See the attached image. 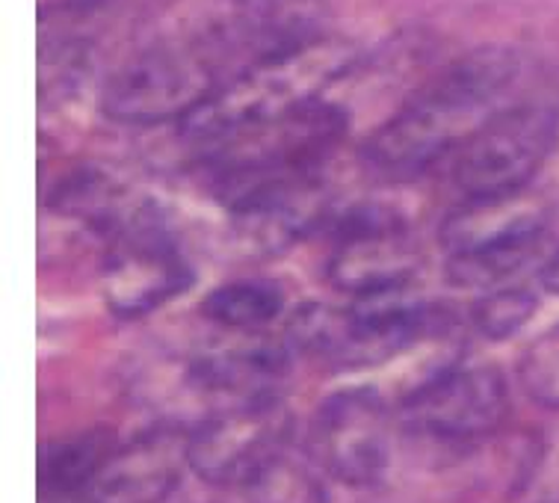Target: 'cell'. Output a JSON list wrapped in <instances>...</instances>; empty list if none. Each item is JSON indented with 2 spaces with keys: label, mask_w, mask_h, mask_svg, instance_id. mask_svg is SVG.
Listing matches in <instances>:
<instances>
[{
  "label": "cell",
  "mask_w": 559,
  "mask_h": 503,
  "mask_svg": "<svg viewBox=\"0 0 559 503\" xmlns=\"http://www.w3.org/2000/svg\"><path fill=\"white\" fill-rule=\"evenodd\" d=\"M240 492L249 503H329L320 468L290 451L275 456Z\"/></svg>",
  "instance_id": "cell-18"
},
{
  "label": "cell",
  "mask_w": 559,
  "mask_h": 503,
  "mask_svg": "<svg viewBox=\"0 0 559 503\" xmlns=\"http://www.w3.org/2000/svg\"><path fill=\"white\" fill-rule=\"evenodd\" d=\"M119 442L110 430H86L53 442L39 456V503H83Z\"/></svg>",
  "instance_id": "cell-16"
},
{
  "label": "cell",
  "mask_w": 559,
  "mask_h": 503,
  "mask_svg": "<svg viewBox=\"0 0 559 503\" xmlns=\"http://www.w3.org/2000/svg\"><path fill=\"white\" fill-rule=\"evenodd\" d=\"M536 314V297L527 288H495L474 306V326L483 338L507 340Z\"/></svg>",
  "instance_id": "cell-19"
},
{
  "label": "cell",
  "mask_w": 559,
  "mask_h": 503,
  "mask_svg": "<svg viewBox=\"0 0 559 503\" xmlns=\"http://www.w3.org/2000/svg\"><path fill=\"white\" fill-rule=\"evenodd\" d=\"M237 240L258 255H275L335 223V205L323 175H306L270 187L231 207Z\"/></svg>",
  "instance_id": "cell-13"
},
{
  "label": "cell",
  "mask_w": 559,
  "mask_h": 503,
  "mask_svg": "<svg viewBox=\"0 0 559 503\" xmlns=\"http://www.w3.org/2000/svg\"><path fill=\"white\" fill-rule=\"evenodd\" d=\"M285 368V349L270 344L214 349L190 364V388L211 397L216 409H225L237 403L275 397V385Z\"/></svg>",
  "instance_id": "cell-15"
},
{
  "label": "cell",
  "mask_w": 559,
  "mask_h": 503,
  "mask_svg": "<svg viewBox=\"0 0 559 503\" xmlns=\"http://www.w3.org/2000/svg\"><path fill=\"white\" fill-rule=\"evenodd\" d=\"M557 140V107L539 98H521L450 157V181L462 193V202L519 195L539 175Z\"/></svg>",
  "instance_id": "cell-7"
},
{
  "label": "cell",
  "mask_w": 559,
  "mask_h": 503,
  "mask_svg": "<svg viewBox=\"0 0 559 503\" xmlns=\"http://www.w3.org/2000/svg\"><path fill=\"white\" fill-rule=\"evenodd\" d=\"M542 278H545V285H548L554 294H559V243L554 247V252H550L548 264L542 270Z\"/></svg>",
  "instance_id": "cell-21"
},
{
  "label": "cell",
  "mask_w": 559,
  "mask_h": 503,
  "mask_svg": "<svg viewBox=\"0 0 559 503\" xmlns=\"http://www.w3.org/2000/svg\"><path fill=\"white\" fill-rule=\"evenodd\" d=\"M441 247L459 288H500L524 270H545L557 243L545 211L519 193L462 202L441 226Z\"/></svg>",
  "instance_id": "cell-5"
},
{
  "label": "cell",
  "mask_w": 559,
  "mask_h": 503,
  "mask_svg": "<svg viewBox=\"0 0 559 503\" xmlns=\"http://www.w3.org/2000/svg\"><path fill=\"white\" fill-rule=\"evenodd\" d=\"M509 418V388L491 364H453L417 385L403 403V421L436 444H477Z\"/></svg>",
  "instance_id": "cell-12"
},
{
  "label": "cell",
  "mask_w": 559,
  "mask_h": 503,
  "mask_svg": "<svg viewBox=\"0 0 559 503\" xmlns=\"http://www.w3.org/2000/svg\"><path fill=\"white\" fill-rule=\"evenodd\" d=\"M519 376L530 400L559 409V326L539 335L524 349Z\"/></svg>",
  "instance_id": "cell-20"
},
{
  "label": "cell",
  "mask_w": 559,
  "mask_h": 503,
  "mask_svg": "<svg viewBox=\"0 0 559 503\" xmlns=\"http://www.w3.org/2000/svg\"><path fill=\"white\" fill-rule=\"evenodd\" d=\"M190 285L193 270L175 247L160 214H154L148 202H136L107 235L102 264L104 302L112 314L133 320L163 309Z\"/></svg>",
  "instance_id": "cell-8"
},
{
  "label": "cell",
  "mask_w": 559,
  "mask_h": 503,
  "mask_svg": "<svg viewBox=\"0 0 559 503\" xmlns=\"http://www.w3.org/2000/svg\"><path fill=\"white\" fill-rule=\"evenodd\" d=\"M270 57L273 41L258 3L216 0L190 27L166 33L119 62L104 81L102 110L122 124H181Z\"/></svg>",
  "instance_id": "cell-1"
},
{
  "label": "cell",
  "mask_w": 559,
  "mask_h": 503,
  "mask_svg": "<svg viewBox=\"0 0 559 503\" xmlns=\"http://www.w3.org/2000/svg\"><path fill=\"white\" fill-rule=\"evenodd\" d=\"M420 267V249L406 219L382 205H358L335 216L325 276L332 288L356 299L391 297Z\"/></svg>",
  "instance_id": "cell-10"
},
{
  "label": "cell",
  "mask_w": 559,
  "mask_h": 503,
  "mask_svg": "<svg viewBox=\"0 0 559 503\" xmlns=\"http://www.w3.org/2000/svg\"><path fill=\"white\" fill-rule=\"evenodd\" d=\"M285 311V290L266 278H237L211 290L202 314L214 326L231 332H261Z\"/></svg>",
  "instance_id": "cell-17"
},
{
  "label": "cell",
  "mask_w": 559,
  "mask_h": 503,
  "mask_svg": "<svg viewBox=\"0 0 559 503\" xmlns=\"http://www.w3.org/2000/svg\"><path fill=\"white\" fill-rule=\"evenodd\" d=\"M394 451V415L373 388H344L317 406L308 427V459L349 489L377 486Z\"/></svg>",
  "instance_id": "cell-9"
},
{
  "label": "cell",
  "mask_w": 559,
  "mask_h": 503,
  "mask_svg": "<svg viewBox=\"0 0 559 503\" xmlns=\"http://www.w3.org/2000/svg\"><path fill=\"white\" fill-rule=\"evenodd\" d=\"M349 119L332 101H311L294 113L252 124L199 152L204 178L228 211L249 195L317 175L344 143Z\"/></svg>",
  "instance_id": "cell-3"
},
{
  "label": "cell",
  "mask_w": 559,
  "mask_h": 503,
  "mask_svg": "<svg viewBox=\"0 0 559 503\" xmlns=\"http://www.w3.org/2000/svg\"><path fill=\"white\" fill-rule=\"evenodd\" d=\"M294 415L278 397L214 409L190 430V468L204 483L243 489L254 474L290 451Z\"/></svg>",
  "instance_id": "cell-11"
},
{
  "label": "cell",
  "mask_w": 559,
  "mask_h": 503,
  "mask_svg": "<svg viewBox=\"0 0 559 503\" xmlns=\"http://www.w3.org/2000/svg\"><path fill=\"white\" fill-rule=\"evenodd\" d=\"M524 57L488 45L450 62L365 143V160L382 178L408 181L448 164L495 116L521 101Z\"/></svg>",
  "instance_id": "cell-2"
},
{
  "label": "cell",
  "mask_w": 559,
  "mask_h": 503,
  "mask_svg": "<svg viewBox=\"0 0 559 503\" xmlns=\"http://www.w3.org/2000/svg\"><path fill=\"white\" fill-rule=\"evenodd\" d=\"M436 306L391 297L358 299V306H302L287 320L290 347L335 370L377 368L441 326Z\"/></svg>",
  "instance_id": "cell-6"
},
{
  "label": "cell",
  "mask_w": 559,
  "mask_h": 503,
  "mask_svg": "<svg viewBox=\"0 0 559 503\" xmlns=\"http://www.w3.org/2000/svg\"><path fill=\"white\" fill-rule=\"evenodd\" d=\"M190 432L160 427L119 444L83 503H163L190 468Z\"/></svg>",
  "instance_id": "cell-14"
},
{
  "label": "cell",
  "mask_w": 559,
  "mask_h": 503,
  "mask_svg": "<svg viewBox=\"0 0 559 503\" xmlns=\"http://www.w3.org/2000/svg\"><path fill=\"white\" fill-rule=\"evenodd\" d=\"M358 60L353 41L320 36L296 51L254 65L181 122V134L195 152L252 124L294 113L323 98V89Z\"/></svg>",
  "instance_id": "cell-4"
}]
</instances>
